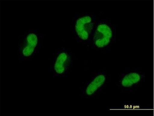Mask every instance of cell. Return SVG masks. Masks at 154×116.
I'll return each instance as SVG.
<instances>
[{
  "instance_id": "3957f363",
  "label": "cell",
  "mask_w": 154,
  "mask_h": 116,
  "mask_svg": "<svg viewBox=\"0 0 154 116\" xmlns=\"http://www.w3.org/2000/svg\"><path fill=\"white\" fill-rule=\"evenodd\" d=\"M110 76L105 70H99L90 75L81 88L80 95L85 99L98 98L106 90Z\"/></svg>"
},
{
  "instance_id": "277c9868",
  "label": "cell",
  "mask_w": 154,
  "mask_h": 116,
  "mask_svg": "<svg viewBox=\"0 0 154 116\" xmlns=\"http://www.w3.org/2000/svg\"><path fill=\"white\" fill-rule=\"evenodd\" d=\"M43 36L41 32L31 30L19 37L17 52L19 59L23 61L31 60L42 47Z\"/></svg>"
},
{
  "instance_id": "6da1fadb",
  "label": "cell",
  "mask_w": 154,
  "mask_h": 116,
  "mask_svg": "<svg viewBox=\"0 0 154 116\" xmlns=\"http://www.w3.org/2000/svg\"><path fill=\"white\" fill-rule=\"evenodd\" d=\"M117 27L108 19L99 18L89 45L96 50L107 52L116 40Z\"/></svg>"
},
{
  "instance_id": "8992f818",
  "label": "cell",
  "mask_w": 154,
  "mask_h": 116,
  "mask_svg": "<svg viewBox=\"0 0 154 116\" xmlns=\"http://www.w3.org/2000/svg\"><path fill=\"white\" fill-rule=\"evenodd\" d=\"M72 54L65 48H61L56 51L49 66V70L56 77H64L71 71L73 66Z\"/></svg>"
},
{
  "instance_id": "5b68a950",
  "label": "cell",
  "mask_w": 154,
  "mask_h": 116,
  "mask_svg": "<svg viewBox=\"0 0 154 116\" xmlns=\"http://www.w3.org/2000/svg\"><path fill=\"white\" fill-rule=\"evenodd\" d=\"M146 76L142 69H125L118 76L116 86L123 92H135L146 81Z\"/></svg>"
},
{
  "instance_id": "7a4b0ae2",
  "label": "cell",
  "mask_w": 154,
  "mask_h": 116,
  "mask_svg": "<svg viewBox=\"0 0 154 116\" xmlns=\"http://www.w3.org/2000/svg\"><path fill=\"white\" fill-rule=\"evenodd\" d=\"M98 19L92 12H80L74 15L71 28L76 40L89 44Z\"/></svg>"
}]
</instances>
